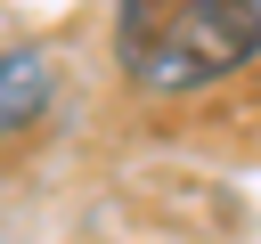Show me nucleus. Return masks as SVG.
Listing matches in <instances>:
<instances>
[{
    "mask_svg": "<svg viewBox=\"0 0 261 244\" xmlns=\"http://www.w3.org/2000/svg\"><path fill=\"white\" fill-rule=\"evenodd\" d=\"M114 65L139 98H204L261 65V0H114Z\"/></svg>",
    "mask_w": 261,
    "mask_h": 244,
    "instance_id": "f257e3e1",
    "label": "nucleus"
},
{
    "mask_svg": "<svg viewBox=\"0 0 261 244\" xmlns=\"http://www.w3.org/2000/svg\"><path fill=\"white\" fill-rule=\"evenodd\" d=\"M57 106V65L41 41H8L0 49V138H16L24 122H41Z\"/></svg>",
    "mask_w": 261,
    "mask_h": 244,
    "instance_id": "f03ea898",
    "label": "nucleus"
}]
</instances>
